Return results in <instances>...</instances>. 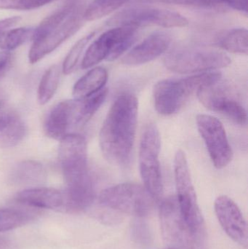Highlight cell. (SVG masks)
Listing matches in <instances>:
<instances>
[{
  "mask_svg": "<svg viewBox=\"0 0 248 249\" xmlns=\"http://www.w3.org/2000/svg\"><path fill=\"white\" fill-rule=\"evenodd\" d=\"M138 102L131 93H121L112 104L99 133V144L105 159L116 166L131 159L136 134Z\"/></svg>",
  "mask_w": 248,
  "mask_h": 249,
  "instance_id": "6da1fadb",
  "label": "cell"
},
{
  "mask_svg": "<svg viewBox=\"0 0 248 249\" xmlns=\"http://www.w3.org/2000/svg\"><path fill=\"white\" fill-rule=\"evenodd\" d=\"M217 71L199 73L183 78L164 79L153 89L154 107L160 115L170 116L182 110L198 90L221 80Z\"/></svg>",
  "mask_w": 248,
  "mask_h": 249,
  "instance_id": "7a4b0ae2",
  "label": "cell"
},
{
  "mask_svg": "<svg viewBox=\"0 0 248 249\" xmlns=\"http://www.w3.org/2000/svg\"><path fill=\"white\" fill-rule=\"evenodd\" d=\"M156 199L145 187L135 183H122L103 190L99 203L103 207L119 213L143 218L149 215Z\"/></svg>",
  "mask_w": 248,
  "mask_h": 249,
  "instance_id": "3957f363",
  "label": "cell"
},
{
  "mask_svg": "<svg viewBox=\"0 0 248 249\" xmlns=\"http://www.w3.org/2000/svg\"><path fill=\"white\" fill-rule=\"evenodd\" d=\"M231 58L221 51L195 46L178 47L165 57V66L180 74L211 71L228 67Z\"/></svg>",
  "mask_w": 248,
  "mask_h": 249,
  "instance_id": "277c9868",
  "label": "cell"
},
{
  "mask_svg": "<svg viewBox=\"0 0 248 249\" xmlns=\"http://www.w3.org/2000/svg\"><path fill=\"white\" fill-rule=\"evenodd\" d=\"M174 176L177 192L176 197L181 213L194 233L203 240L205 222L198 204L187 158L182 149H179L175 155Z\"/></svg>",
  "mask_w": 248,
  "mask_h": 249,
  "instance_id": "5b68a950",
  "label": "cell"
},
{
  "mask_svg": "<svg viewBox=\"0 0 248 249\" xmlns=\"http://www.w3.org/2000/svg\"><path fill=\"white\" fill-rule=\"evenodd\" d=\"M138 28L116 26L106 31L88 47L82 61L83 70L91 68L103 60L113 61L123 55L135 43Z\"/></svg>",
  "mask_w": 248,
  "mask_h": 249,
  "instance_id": "8992f818",
  "label": "cell"
},
{
  "mask_svg": "<svg viewBox=\"0 0 248 249\" xmlns=\"http://www.w3.org/2000/svg\"><path fill=\"white\" fill-rule=\"evenodd\" d=\"M161 139L157 126L149 124L144 128L140 142L139 168L144 187L157 200L164 191L160 167Z\"/></svg>",
  "mask_w": 248,
  "mask_h": 249,
  "instance_id": "52a82bcc",
  "label": "cell"
},
{
  "mask_svg": "<svg viewBox=\"0 0 248 249\" xmlns=\"http://www.w3.org/2000/svg\"><path fill=\"white\" fill-rule=\"evenodd\" d=\"M163 240L168 248L197 249L202 240L197 236L181 213L176 196L162 201L159 210Z\"/></svg>",
  "mask_w": 248,
  "mask_h": 249,
  "instance_id": "ba28073f",
  "label": "cell"
},
{
  "mask_svg": "<svg viewBox=\"0 0 248 249\" xmlns=\"http://www.w3.org/2000/svg\"><path fill=\"white\" fill-rule=\"evenodd\" d=\"M189 21L180 13L149 6L129 7L115 14L108 20L111 26H157L163 28L185 27Z\"/></svg>",
  "mask_w": 248,
  "mask_h": 249,
  "instance_id": "9c48e42d",
  "label": "cell"
},
{
  "mask_svg": "<svg viewBox=\"0 0 248 249\" xmlns=\"http://www.w3.org/2000/svg\"><path fill=\"white\" fill-rule=\"evenodd\" d=\"M84 10V7L78 9L58 26L35 36L29 50V63L39 62L74 36L85 21L83 16Z\"/></svg>",
  "mask_w": 248,
  "mask_h": 249,
  "instance_id": "30bf717a",
  "label": "cell"
},
{
  "mask_svg": "<svg viewBox=\"0 0 248 249\" xmlns=\"http://www.w3.org/2000/svg\"><path fill=\"white\" fill-rule=\"evenodd\" d=\"M198 99L205 107L227 117L236 124H247V112L231 88L221 80L198 90Z\"/></svg>",
  "mask_w": 248,
  "mask_h": 249,
  "instance_id": "8fae6325",
  "label": "cell"
},
{
  "mask_svg": "<svg viewBox=\"0 0 248 249\" xmlns=\"http://www.w3.org/2000/svg\"><path fill=\"white\" fill-rule=\"evenodd\" d=\"M197 127L215 168L223 169L232 160L233 152L222 123L215 117L199 114Z\"/></svg>",
  "mask_w": 248,
  "mask_h": 249,
  "instance_id": "7c38bea8",
  "label": "cell"
},
{
  "mask_svg": "<svg viewBox=\"0 0 248 249\" xmlns=\"http://www.w3.org/2000/svg\"><path fill=\"white\" fill-rule=\"evenodd\" d=\"M59 142L58 160L65 183L89 172L85 138L70 133Z\"/></svg>",
  "mask_w": 248,
  "mask_h": 249,
  "instance_id": "4fadbf2b",
  "label": "cell"
},
{
  "mask_svg": "<svg viewBox=\"0 0 248 249\" xmlns=\"http://www.w3.org/2000/svg\"><path fill=\"white\" fill-rule=\"evenodd\" d=\"M215 214L224 232L240 245L247 247L248 225L240 208L226 196L217 197L214 203Z\"/></svg>",
  "mask_w": 248,
  "mask_h": 249,
  "instance_id": "5bb4252c",
  "label": "cell"
},
{
  "mask_svg": "<svg viewBox=\"0 0 248 249\" xmlns=\"http://www.w3.org/2000/svg\"><path fill=\"white\" fill-rule=\"evenodd\" d=\"M66 189L63 192L64 203L63 209L68 212L78 213L88 209L96 197L94 181L90 173L66 183Z\"/></svg>",
  "mask_w": 248,
  "mask_h": 249,
  "instance_id": "9a60e30c",
  "label": "cell"
},
{
  "mask_svg": "<svg viewBox=\"0 0 248 249\" xmlns=\"http://www.w3.org/2000/svg\"><path fill=\"white\" fill-rule=\"evenodd\" d=\"M172 38L165 32H157L134 47L122 59L125 65L138 66L154 61L164 53L171 44Z\"/></svg>",
  "mask_w": 248,
  "mask_h": 249,
  "instance_id": "2e32d148",
  "label": "cell"
},
{
  "mask_svg": "<svg viewBox=\"0 0 248 249\" xmlns=\"http://www.w3.org/2000/svg\"><path fill=\"white\" fill-rule=\"evenodd\" d=\"M77 128L74 99L59 102L48 112L44 124V131L51 139L60 141Z\"/></svg>",
  "mask_w": 248,
  "mask_h": 249,
  "instance_id": "e0dca14e",
  "label": "cell"
},
{
  "mask_svg": "<svg viewBox=\"0 0 248 249\" xmlns=\"http://www.w3.org/2000/svg\"><path fill=\"white\" fill-rule=\"evenodd\" d=\"M15 200L20 204L44 209H59L64 203V193L49 187H33L16 193Z\"/></svg>",
  "mask_w": 248,
  "mask_h": 249,
  "instance_id": "ac0fdd59",
  "label": "cell"
},
{
  "mask_svg": "<svg viewBox=\"0 0 248 249\" xmlns=\"http://www.w3.org/2000/svg\"><path fill=\"white\" fill-rule=\"evenodd\" d=\"M27 127L21 118L13 112H0V147L12 148L23 142Z\"/></svg>",
  "mask_w": 248,
  "mask_h": 249,
  "instance_id": "d6986e66",
  "label": "cell"
},
{
  "mask_svg": "<svg viewBox=\"0 0 248 249\" xmlns=\"http://www.w3.org/2000/svg\"><path fill=\"white\" fill-rule=\"evenodd\" d=\"M108 71L103 67H96L80 77L73 87L74 99H83L104 89L107 83Z\"/></svg>",
  "mask_w": 248,
  "mask_h": 249,
  "instance_id": "ffe728a7",
  "label": "cell"
},
{
  "mask_svg": "<svg viewBox=\"0 0 248 249\" xmlns=\"http://www.w3.org/2000/svg\"><path fill=\"white\" fill-rule=\"evenodd\" d=\"M11 174L12 179L17 184L42 182L46 177V172L42 164L33 160L19 162L13 168Z\"/></svg>",
  "mask_w": 248,
  "mask_h": 249,
  "instance_id": "44dd1931",
  "label": "cell"
},
{
  "mask_svg": "<svg viewBox=\"0 0 248 249\" xmlns=\"http://www.w3.org/2000/svg\"><path fill=\"white\" fill-rule=\"evenodd\" d=\"M61 68L55 64L48 68L42 75L37 90L38 103L40 105L48 104L58 90L61 78Z\"/></svg>",
  "mask_w": 248,
  "mask_h": 249,
  "instance_id": "7402d4cb",
  "label": "cell"
},
{
  "mask_svg": "<svg viewBox=\"0 0 248 249\" xmlns=\"http://www.w3.org/2000/svg\"><path fill=\"white\" fill-rule=\"evenodd\" d=\"M35 27H20L4 31L0 35V50L10 51L23 45L26 42L33 40Z\"/></svg>",
  "mask_w": 248,
  "mask_h": 249,
  "instance_id": "603a6c76",
  "label": "cell"
},
{
  "mask_svg": "<svg viewBox=\"0 0 248 249\" xmlns=\"http://www.w3.org/2000/svg\"><path fill=\"white\" fill-rule=\"evenodd\" d=\"M222 49L232 53L247 55L248 53V32L246 29L240 28L229 31L218 40Z\"/></svg>",
  "mask_w": 248,
  "mask_h": 249,
  "instance_id": "cb8c5ba5",
  "label": "cell"
},
{
  "mask_svg": "<svg viewBox=\"0 0 248 249\" xmlns=\"http://www.w3.org/2000/svg\"><path fill=\"white\" fill-rule=\"evenodd\" d=\"M130 0H93L84 11L85 21L99 20L116 11Z\"/></svg>",
  "mask_w": 248,
  "mask_h": 249,
  "instance_id": "d4e9b609",
  "label": "cell"
},
{
  "mask_svg": "<svg viewBox=\"0 0 248 249\" xmlns=\"http://www.w3.org/2000/svg\"><path fill=\"white\" fill-rule=\"evenodd\" d=\"M33 219V215L15 209L0 208V232L26 225Z\"/></svg>",
  "mask_w": 248,
  "mask_h": 249,
  "instance_id": "484cf974",
  "label": "cell"
},
{
  "mask_svg": "<svg viewBox=\"0 0 248 249\" xmlns=\"http://www.w3.org/2000/svg\"><path fill=\"white\" fill-rule=\"evenodd\" d=\"M96 32L87 34L73 45L72 48L68 51L61 67V71L64 74L68 75L74 71L80 61V58H81L83 51H84L89 42L96 36Z\"/></svg>",
  "mask_w": 248,
  "mask_h": 249,
  "instance_id": "4316f807",
  "label": "cell"
},
{
  "mask_svg": "<svg viewBox=\"0 0 248 249\" xmlns=\"http://www.w3.org/2000/svg\"><path fill=\"white\" fill-rule=\"evenodd\" d=\"M131 238L132 241L141 246H149L152 242V232L149 225L141 218L132 221L131 226Z\"/></svg>",
  "mask_w": 248,
  "mask_h": 249,
  "instance_id": "83f0119b",
  "label": "cell"
},
{
  "mask_svg": "<svg viewBox=\"0 0 248 249\" xmlns=\"http://www.w3.org/2000/svg\"><path fill=\"white\" fill-rule=\"evenodd\" d=\"M55 0H0V10L28 11L50 4Z\"/></svg>",
  "mask_w": 248,
  "mask_h": 249,
  "instance_id": "f1b7e54d",
  "label": "cell"
},
{
  "mask_svg": "<svg viewBox=\"0 0 248 249\" xmlns=\"http://www.w3.org/2000/svg\"><path fill=\"white\" fill-rule=\"evenodd\" d=\"M201 4L204 8L214 10L231 8L248 13V0H201Z\"/></svg>",
  "mask_w": 248,
  "mask_h": 249,
  "instance_id": "f546056e",
  "label": "cell"
},
{
  "mask_svg": "<svg viewBox=\"0 0 248 249\" xmlns=\"http://www.w3.org/2000/svg\"><path fill=\"white\" fill-rule=\"evenodd\" d=\"M141 1L202 7V6H201V0H141Z\"/></svg>",
  "mask_w": 248,
  "mask_h": 249,
  "instance_id": "4dcf8cb0",
  "label": "cell"
},
{
  "mask_svg": "<svg viewBox=\"0 0 248 249\" xmlns=\"http://www.w3.org/2000/svg\"><path fill=\"white\" fill-rule=\"evenodd\" d=\"M11 61V53L7 51H0V77H2L10 68Z\"/></svg>",
  "mask_w": 248,
  "mask_h": 249,
  "instance_id": "1f68e13d",
  "label": "cell"
},
{
  "mask_svg": "<svg viewBox=\"0 0 248 249\" xmlns=\"http://www.w3.org/2000/svg\"><path fill=\"white\" fill-rule=\"evenodd\" d=\"M21 20L20 16H13V17L1 19L0 20V35L4 31L13 28Z\"/></svg>",
  "mask_w": 248,
  "mask_h": 249,
  "instance_id": "d6a6232c",
  "label": "cell"
},
{
  "mask_svg": "<svg viewBox=\"0 0 248 249\" xmlns=\"http://www.w3.org/2000/svg\"><path fill=\"white\" fill-rule=\"evenodd\" d=\"M10 247V241L7 238L0 237V249H7Z\"/></svg>",
  "mask_w": 248,
  "mask_h": 249,
  "instance_id": "836d02e7",
  "label": "cell"
},
{
  "mask_svg": "<svg viewBox=\"0 0 248 249\" xmlns=\"http://www.w3.org/2000/svg\"><path fill=\"white\" fill-rule=\"evenodd\" d=\"M4 99H3L2 96H1V95H0V109H1V107H2L3 105H4Z\"/></svg>",
  "mask_w": 248,
  "mask_h": 249,
  "instance_id": "e575fe53",
  "label": "cell"
},
{
  "mask_svg": "<svg viewBox=\"0 0 248 249\" xmlns=\"http://www.w3.org/2000/svg\"><path fill=\"white\" fill-rule=\"evenodd\" d=\"M176 249L167 248V249Z\"/></svg>",
  "mask_w": 248,
  "mask_h": 249,
  "instance_id": "d590c367",
  "label": "cell"
}]
</instances>
